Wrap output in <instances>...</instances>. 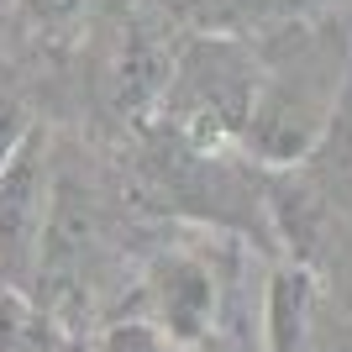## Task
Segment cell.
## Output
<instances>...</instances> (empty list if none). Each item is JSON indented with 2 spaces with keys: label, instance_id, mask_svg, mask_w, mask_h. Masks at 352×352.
Listing matches in <instances>:
<instances>
[{
  "label": "cell",
  "instance_id": "6da1fadb",
  "mask_svg": "<svg viewBox=\"0 0 352 352\" xmlns=\"http://www.w3.org/2000/svg\"><path fill=\"white\" fill-rule=\"evenodd\" d=\"M337 95H342V63L321 43H305L294 69H274L268 79H258V100H252L242 142L263 163H300L321 142L326 121L337 111Z\"/></svg>",
  "mask_w": 352,
  "mask_h": 352
},
{
  "label": "cell",
  "instance_id": "7a4b0ae2",
  "mask_svg": "<svg viewBox=\"0 0 352 352\" xmlns=\"http://www.w3.org/2000/svg\"><path fill=\"white\" fill-rule=\"evenodd\" d=\"M258 100V69L236 43H190L168 79V116L195 147L248 132Z\"/></svg>",
  "mask_w": 352,
  "mask_h": 352
},
{
  "label": "cell",
  "instance_id": "3957f363",
  "mask_svg": "<svg viewBox=\"0 0 352 352\" xmlns=\"http://www.w3.org/2000/svg\"><path fill=\"white\" fill-rule=\"evenodd\" d=\"M53 179H58L53 137L37 126L16 147V158L0 168V289L32 294L47 210H53Z\"/></svg>",
  "mask_w": 352,
  "mask_h": 352
},
{
  "label": "cell",
  "instance_id": "277c9868",
  "mask_svg": "<svg viewBox=\"0 0 352 352\" xmlns=\"http://www.w3.org/2000/svg\"><path fill=\"white\" fill-rule=\"evenodd\" d=\"M142 300H147V316H137V321L158 326L179 347H195L210 331V316H216V279L190 252H163L142 279Z\"/></svg>",
  "mask_w": 352,
  "mask_h": 352
},
{
  "label": "cell",
  "instance_id": "5b68a950",
  "mask_svg": "<svg viewBox=\"0 0 352 352\" xmlns=\"http://www.w3.org/2000/svg\"><path fill=\"white\" fill-rule=\"evenodd\" d=\"M310 310H316V279L305 263H284L268 279L263 300V342L268 352H300L310 337Z\"/></svg>",
  "mask_w": 352,
  "mask_h": 352
},
{
  "label": "cell",
  "instance_id": "8992f818",
  "mask_svg": "<svg viewBox=\"0 0 352 352\" xmlns=\"http://www.w3.org/2000/svg\"><path fill=\"white\" fill-rule=\"evenodd\" d=\"M37 132V116H32L27 95H21V85L11 79V69L0 63V168L16 158V147L27 142V137Z\"/></svg>",
  "mask_w": 352,
  "mask_h": 352
},
{
  "label": "cell",
  "instance_id": "52a82bcc",
  "mask_svg": "<svg viewBox=\"0 0 352 352\" xmlns=\"http://www.w3.org/2000/svg\"><path fill=\"white\" fill-rule=\"evenodd\" d=\"M89 6H95V0H11V11L21 16L32 32H47V37L74 32L89 16Z\"/></svg>",
  "mask_w": 352,
  "mask_h": 352
},
{
  "label": "cell",
  "instance_id": "ba28073f",
  "mask_svg": "<svg viewBox=\"0 0 352 352\" xmlns=\"http://www.w3.org/2000/svg\"><path fill=\"white\" fill-rule=\"evenodd\" d=\"M100 352H190V347L168 342L158 326H147V321H121L100 337Z\"/></svg>",
  "mask_w": 352,
  "mask_h": 352
},
{
  "label": "cell",
  "instance_id": "9c48e42d",
  "mask_svg": "<svg viewBox=\"0 0 352 352\" xmlns=\"http://www.w3.org/2000/svg\"><path fill=\"white\" fill-rule=\"evenodd\" d=\"M6 16H11V0H0V27H6Z\"/></svg>",
  "mask_w": 352,
  "mask_h": 352
}]
</instances>
